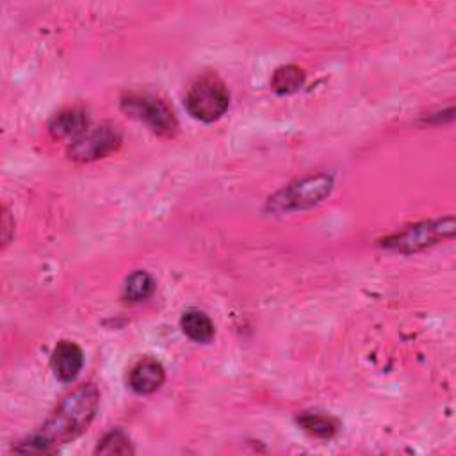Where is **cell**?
<instances>
[{"label":"cell","instance_id":"cell-1","mask_svg":"<svg viewBox=\"0 0 456 456\" xmlns=\"http://www.w3.org/2000/svg\"><path fill=\"white\" fill-rule=\"evenodd\" d=\"M100 406V390L94 383H84L68 392L48 419L30 435L12 445L14 452L52 454L87 431Z\"/></svg>","mask_w":456,"mask_h":456},{"label":"cell","instance_id":"cell-2","mask_svg":"<svg viewBox=\"0 0 456 456\" xmlns=\"http://www.w3.org/2000/svg\"><path fill=\"white\" fill-rule=\"evenodd\" d=\"M187 112L203 123L217 121L230 105V93L216 73L198 75L183 94Z\"/></svg>","mask_w":456,"mask_h":456},{"label":"cell","instance_id":"cell-3","mask_svg":"<svg viewBox=\"0 0 456 456\" xmlns=\"http://www.w3.org/2000/svg\"><path fill=\"white\" fill-rule=\"evenodd\" d=\"M452 235H454V219L452 216H449V217H438V219L404 226L383 237L379 240V246L397 253H415L429 246H435L445 239H451Z\"/></svg>","mask_w":456,"mask_h":456},{"label":"cell","instance_id":"cell-4","mask_svg":"<svg viewBox=\"0 0 456 456\" xmlns=\"http://www.w3.org/2000/svg\"><path fill=\"white\" fill-rule=\"evenodd\" d=\"M333 189V176L326 173L310 175L289 183L278 194L269 198L267 205L276 212L308 208L322 201Z\"/></svg>","mask_w":456,"mask_h":456},{"label":"cell","instance_id":"cell-5","mask_svg":"<svg viewBox=\"0 0 456 456\" xmlns=\"http://www.w3.org/2000/svg\"><path fill=\"white\" fill-rule=\"evenodd\" d=\"M121 109L128 116L144 121L159 135L171 137L178 130V121L173 109L166 103V100L150 93L125 94L121 98Z\"/></svg>","mask_w":456,"mask_h":456},{"label":"cell","instance_id":"cell-6","mask_svg":"<svg viewBox=\"0 0 456 456\" xmlns=\"http://www.w3.org/2000/svg\"><path fill=\"white\" fill-rule=\"evenodd\" d=\"M121 144V132L116 125L102 123L98 126L87 128L80 137L71 141L68 146V155L78 162H91L107 157Z\"/></svg>","mask_w":456,"mask_h":456},{"label":"cell","instance_id":"cell-7","mask_svg":"<svg viewBox=\"0 0 456 456\" xmlns=\"http://www.w3.org/2000/svg\"><path fill=\"white\" fill-rule=\"evenodd\" d=\"M166 381L164 365L153 356L139 358L128 370V387L141 395L157 392Z\"/></svg>","mask_w":456,"mask_h":456},{"label":"cell","instance_id":"cell-8","mask_svg":"<svg viewBox=\"0 0 456 456\" xmlns=\"http://www.w3.org/2000/svg\"><path fill=\"white\" fill-rule=\"evenodd\" d=\"M52 370L62 383H71L84 367V353L71 340H61L52 351Z\"/></svg>","mask_w":456,"mask_h":456},{"label":"cell","instance_id":"cell-9","mask_svg":"<svg viewBox=\"0 0 456 456\" xmlns=\"http://www.w3.org/2000/svg\"><path fill=\"white\" fill-rule=\"evenodd\" d=\"M89 128L87 110L82 107H68L52 116L48 121V130L57 139H71L75 141Z\"/></svg>","mask_w":456,"mask_h":456},{"label":"cell","instance_id":"cell-10","mask_svg":"<svg viewBox=\"0 0 456 456\" xmlns=\"http://www.w3.org/2000/svg\"><path fill=\"white\" fill-rule=\"evenodd\" d=\"M296 424L308 433L314 438H321V440H330L338 433V420L324 411H301L299 415H296Z\"/></svg>","mask_w":456,"mask_h":456},{"label":"cell","instance_id":"cell-11","mask_svg":"<svg viewBox=\"0 0 456 456\" xmlns=\"http://www.w3.org/2000/svg\"><path fill=\"white\" fill-rule=\"evenodd\" d=\"M180 328L185 333V337L198 344H208L216 335L212 319L205 312L194 308L183 312V315L180 317Z\"/></svg>","mask_w":456,"mask_h":456},{"label":"cell","instance_id":"cell-12","mask_svg":"<svg viewBox=\"0 0 456 456\" xmlns=\"http://www.w3.org/2000/svg\"><path fill=\"white\" fill-rule=\"evenodd\" d=\"M155 292V280L146 271H134L123 283V299L130 303H141Z\"/></svg>","mask_w":456,"mask_h":456},{"label":"cell","instance_id":"cell-13","mask_svg":"<svg viewBox=\"0 0 456 456\" xmlns=\"http://www.w3.org/2000/svg\"><path fill=\"white\" fill-rule=\"evenodd\" d=\"M305 84V71L294 64L280 66L271 77V89L276 94H290Z\"/></svg>","mask_w":456,"mask_h":456},{"label":"cell","instance_id":"cell-14","mask_svg":"<svg viewBox=\"0 0 456 456\" xmlns=\"http://www.w3.org/2000/svg\"><path fill=\"white\" fill-rule=\"evenodd\" d=\"M94 454H134V447L121 429H110L98 440Z\"/></svg>","mask_w":456,"mask_h":456},{"label":"cell","instance_id":"cell-15","mask_svg":"<svg viewBox=\"0 0 456 456\" xmlns=\"http://www.w3.org/2000/svg\"><path fill=\"white\" fill-rule=\"evenodd\" d=\"M2 226H4V246L9 242V232H11V224H9V212L4 207V216H2Z\"/></svg>","mask_w":456,"mask_h":456}]
</instances>
